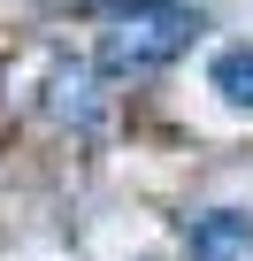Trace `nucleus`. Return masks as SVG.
<instances>
[{
	"label": "nucleus",
	"instance_id": "1",
	"mask_svg": "<svg viewBox=\"0 0 253 261\" xmlns=\"http://www.w3.org/2000/svg\"><path fill=\"white\" fill-rule=\"evenodd\" d=\"M192 8H169V0H154V8H115L107 31H100V69L115 77H146V69H169L184 46H192Z\"/></svg>",
	"mask_w": 253,
	"mask_h": 261
},
{
	"label": "nucleus",
	"instance_id": "2",
	"mask_svg": "<svg viewBox=\"0 0 253 261\" xmlns=\"http://www.w3.org/2000/svg\"><path fill=\"white\" fill-rule=\"evenodd\" d=\"M192 261H253V215L245 207H215L192 223Z\"/></svg>",
	"mask_w": 253,
	"mask_h": 261
},
{
	"label": "nucleus",
	"instance_id": "3",
	"mask_svg": "<svg viewBox=\"0 0 253 261\" xmlns=\"http://www.w3.org/2000/svg\"><path fill=\"white\" fill-rule=\"evenodd\" d=\"M207 77H215V92H222L230 108H253V46H222Z\"/></svg>",
	"mask_w": 253,
	"mask_h": 261
},
{
	"label": "nucleus",
	"instance_id": "4",
	"mask_svg": "<svg viewBox=\"0 0 253 261\" xmlns=\"http://www.w3.org/2000/svg\"><path fill=\"white\" fill-rule=\"evenodd\" d=\"M54 115H92V100H85V69H62V77H54Z\"/></svg>",
	"mask_w": 253,
	"mask_h": 261
},
{
	"label": "nucleus",
	"instance_id": "5",
	"mask_svg": "<svg viewBox=\"0 0 253 261\" xmlns=\"http://www.w3.org/2000/svg\"><path fill=\"white\" fill-rule=\"evenodd\" d=\"M85 8H154V0H85Z\"/></svg>",
	"mask_w": 253,
	"mask_h": 261
}]
</instances>
